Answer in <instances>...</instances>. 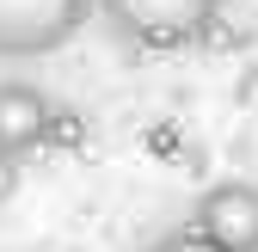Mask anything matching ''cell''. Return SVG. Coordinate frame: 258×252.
Returning <instances> with one entry per match:
<instances>
[{"instance_id": "cell-1", "label": "cell", "mask_w": 258, "mask_h": 252, "mask_svg": "<svg viewBox=\"0 0 258 252\" xmlns=\"http://www.w3.org/2000/svg\"><path fill=\"white\" fill-rule=\"evenodd\" d=\"M221 0H99V19L129 49H184L215 25Z\"/></svg>"}, {"instance_id": "cell-2", "label": "cell", "mask_w": 258, "mask_h": 252, "mask_svg": "<svg viewBox=\"0 0 258 252\" xmlns=\"http://www.w3.org/2000/svg\"><path fill=\"white\" fill-rule=\"evenodd\" d=\"M99 0H0V61H43L68 49Z\"/></svg>"}, {"instance_id": "cell-3", "label": "cell", "mask_w": 258, "mask_h": 252, "mask_svg": "<svg viewBox=\"0 0 258 252\" xmlns=\"http://www.w3.org/2000/svg\"><path fill=\"white\" fill-rule=\"evenodd\" d=\"M190 228L228 252H258V184H246V178L209 184L197 197V209H190Z\"/></svg>"}, {"instance_id": "cell-4", "label": "cell", "mask_w": 258, "mask_h": 252, "mask_svg": "<svg viewBox=\"0 0 258 252\" xmlns=\"http://www.w3.org/2000/svg\"><path fill=\"white\" fill-rule=\"evenodd\" d=\"M49 123H55V105L31 80H0V154L25 160L31 148L49 142Z\"/></svg>"}, {"instance_id": "cell-5", "label": "cell", "mask_w": 258, "mask_h": 252, "mask_svg": "<svg viewBox=\"0 0 258 252\" xmlns=\"http://www.w3.org/2000/svg\"><path fill=\"white\" fill-rule=\"evenodd\" d=\"M142 252H228V246H215L209 234L184 228V234H166V240H154V246H142Z\"/></svg>"}, {"instance_id": "cell-6", "label": "cell", "mask_w": 258, "mask_h": 252, "mask_svg": "<svg viewBox=\"0 0 258 252\" xmlns=\"http://www.w3.org/2000/svg\"><path fill=\"white\" fill-rule=\"evenodd\" d=\"M49 142H55V148H80V142H86V123H80V111H55V123H49Z\"/></svg>"}, {"instance_id": "cell-7", "label": "cell", "mask_w": 258, "mask_h": 252, "mask_svg": "<svg viewBox=\"0 0 258 252\" xmlns=\"http://www.w3.org/2000/svg\"><path fill=\"white\" fill-rule=\"evenodd\" d=\"M19 191V160H13V154H0V203H7Z\"/></svg>"}]
</instances>
